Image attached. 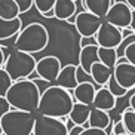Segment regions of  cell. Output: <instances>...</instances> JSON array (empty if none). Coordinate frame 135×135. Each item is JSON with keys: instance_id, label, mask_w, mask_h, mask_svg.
<instances>
[{"instance_id": "30bf717a", "label": "cell", "mask_w": 135, "mask_h": 135, "mask_svg": "<svg viewBox=\"0 0 135 135\" xmlns=\"http://www.w3.org/2000/svg\"><path fill=\"white\" fill-rule=\"evenodd\" d=\"M61 68V61L58 56H54V55H48V56H43L40 58L36 64V73L40 79H45L51 82L54 85V82L56 80L58 74H60Z\"/></svg>"}, {"instance_id": "4dcf8cb0", "label": "cell", "mask_w": 135, "mask_h": 135, "mask_svg": "<svg viewBox=\"0 0 135 135\" xmlns=\"http://www.w3.org/2000/svg\"><path fill=\"white\" fill-rule=\"evenodd\" d=\"M16 3H18V6H20V12L25 13V12H28V11L33 8L34 0H16Z\"/></svg>"}, {"instance_id": "e575fe53", "label": "cell", "mask_w": 135, "mask_h": 135, "mask_svg": "<svg viewBox=\"0 0 135 135\" xmlns=\"http://www.w3.org/2000/svg\"><path fill=\"white\" fill-rule=\"evenodd\" d=\"M83 129H85V126H82V125H74V126L68 131V135H80Z\"/></svg>"}, {"instance_id": "1f68e13d", "label": "cell", "mask_w": 135, "mask_h": 135, "mask_svg": "<svg viewBox=\"0 0 135 135\" xmlns=\"http://www.w3.org/2000/svg\"><path fill=\"white\" fill-rule=\"evenodd\" d=\"M80 135H108V134L104 129H101V128H91L89 126V128H85Z\"/></svg>"}, {"instance_id": "d590c367", "label": "cell", "mask_w": 135, "mask_h": 135, "mask_svg": "<svg viewBox=\"0 0 135 135\" xmlns=\"http://www.w3.org/2000/svg\"><path fill=\"white\" fill-rule=\"evenodd\" d=\"M122 30V36L123 37H126V36H131V34H134V30H132L131 27H128V28H120Z\"/></svg>"}, {"instance_id": "7402d4cb", "label": "cell", "mask_w": 135, "mask_h": 135, "mask_svg": "<svg viewBox=\"0 0 135 135\" xmlns=\"http://www.w3.org/2000/svg\"><path fill=\"white\" fill-rule=\"evenodd\" d=\"M20 6L16 0H0V16L4 20H13L20 15Z\"/></svg>"}, {"instance_id": "d4e9b609", "label": "cell", "mask_w": 135, "mask_h": 135, "mask_svg": "<svg viewBox=\"0 0 135 135\" xmlns=\"http://www.w3.org/2000/svg\"><path fill=\"white\" fill-rule=\"evenodd\" d=\"M105 86L110 89V92L113 94L114 97H117V98H122V97H125L128 94V89L126 88H123L122 85L116 80V77H114V74H111L110 76V79H108V82H107V85Z\"/></svg>"}, {"instance_id": "7c38bea8", "label": "cell", "mask_w": 135, "mask_h": 135, "mask_svg": "<svg viewBox=\"0 0 135 135\" xmlns=\"http://www.w3.org/2000/svg\"><path fill=\"white\" fill-rule=\"evenodd\" d=\"M101 86L95 83H91V82H82V83H77V86L73 89V98L74 101H79V103L88 104V105H92L94 103V98H95V94Z\"/></svg>"}, {"instance_id": "83f0119b", "label": "cell", "mask_w": 135, "mask_h": 135, "mask_svg": "<svg viewBox=\"0 0 135 135\" xmlns=\"http://www.w3.org/2000/svg\"><path fill=\"white\" fill-rule=\"evenodd\" d=\"M77 82H79V83H82V82H91V83H95V80H94V77H92L91 73H86L80 65H77Z\"/></svg>"}, {"instance_id": "5b68a950", "label": "cell", "mask_w": 135, "mask_h": 135, "mask_svg": "<svg viewBox=\"0 0 135 135\" xmlns=\"http://www.w3.org/2000/svg\"><path fill=\"white\" fill-rule=\"evenodd\" d=\"M36 64L37 60L33 56V54L15 49L4 61V70L9 73L13 82H16L21 79H28V76L36 70Z\"/></svg>"}, {"instance_id": "cb8c5ba5", "label": "cell", "mask_w": 135, "mask_h": 135, "mask_svg": "<svg viewBox=\"0 0 135 135\" xmlns=\"http://www.w3.org/2000/svg\"><path fill=\"white\" fill-rule=\"evenodd\" d=\"M122 120L125 123V128H126L128 134L135 135V111L131 107L125 108L122 111Z\"/></svg>"}, {"instance_id": "ac0fdd59", "label": "cell", "mask_w": 135, "mask_h": 135, "mask_svg": "<svg viewBox=\"0 0 135 135\" xmlns=\"http://www.w3.org/2000/svg\"><path fill=\"white\" fill-rule=\"evenodd\" d=\"M77 11L76 0H56L54 6L55 18L61 21H67L70 16H73Z\"/></svg>"}, {"instance_id": "3957f363", "label": "cell", "mask_w": 135, "mask_h": 135, "mask_svg": "<svg viewBox=\"0 0 135 135\" xmlns=\"http://www.w3.org/2000/svg\"><path fill=\"white\" fill-rule=\"evenodd\" d=\"M49 43V31L40 22H31L20 31L15 37V49L36 54L43 51Z\"/></svg>"}, {"instance_id": "484cf974", "label": "cell", "mask_w": 135, "mask_h": 135, "mask_svg": "<svg viewBox=\"0 0 135 135\" xmlns=\"http://www.w3.org/2000/svg\"><path fill=\"white\" fill-rule=\"evenodd\" d=\"M13 80L9 76V73L4 70V67H0V95L6 97V92L9 91V88L12 86Z\"/></svg>"}, {"instance_id": "9c48e42d", "label": "cell", "mask_w": 135, "mask_h": 135, "mask_svg": "<svg viewBox=\"0 0 135 135\" xmlns=\"http://www.w3.org/2000/svg\"><path fill=\"white\" fill-rule=\"evenodd\" d=\"M104 20L108 21V22H111L113 25H116V27H119V28L131 27L132 8L126 3V2H122V3H113Z\"/></svg>"}, {"instance_id": "8fae6325", "label": "cell", "mask_w": 135, "mask_h": 135, "mask_svg": "<svg viewBox=\"0 0 135 135\" xmlns=\"http://www.w3.org/2000/svg\"><path fill=\"white\" fill-rule=\"evenodd\" d=\"M113 74H114L116 80L122 85L123 88L129 89H135V65L126 61L125 58H119L117 64L113 68Z\"/></svg>"}, {"instance_id": "6da1fadb", "label": "cell", "mask_w": 135, "mask_h": 135, "mask_svg": "<svg viewBox=\"0 0 135 135\" xmlns=\"http://www.w3.org/2000/svg\"><path fill=\"white\" fill-rule=\"evenodd\" d=\"M74 105V98L68 89L58 85H51L42 92L39 103V114L52 117H67Z\"/></svg>"}, {"instance_id": "d6986e66", "label": "cell", "mask_w": 135, "mask_h": 135, "mask_svg": "<svg viewBox=\"0 0 135 135\" xmlns=\"http://www.w3.org/2000/svg\"><path fill=\"white\" fill-rule=\"evenodd\" d=\"M111 117L108 114V111L99 110V108L92 107L91 108V114H89V119H88V123L85 125V128H101V129H105L110 123Z\"/></svg>"}, {"instance_id": "f35d334b", "label": "cell", "mask_w": 135, "mask_h": 135, "mask_svg": "<svg viewBox=\"0 0 135 135\" xmlns=\"http://www.w3.org/2000/svg\"><path fill=\"white\" fill-rule=\"evenodd\" d=\"M131 28L135 33V9H132V20H131Z\"/></svg>"}, {"instance_id": "f546056e", "label": "cell", "mask_w": 135, "mask_h": 135, "mask_svg": "<svg viewBox=\"0 0 135 135\" xmlns=\"http://www.w3.org/2000/svg\"><path fill=\"white\" fill-rule=\"evenodd\" d=\"M125 60L135 65V42H132L125 51Z\"/></svg>"}, {"instance_id": "ab89813d", "label": "cell", "mask_w": 135, "mask_h": 135, "mask_svg": "<svg viewBox=\"0 0 135 135\" xmlns=\"http://www.w3.org/2000/svg\"><path fill=\"white\" fill-rule=\"evenodd\" d=\"M42 16H45V18H55V12H54V9H52V11H49V12L43 13Z\"/></svg>"}, {"instance_id": "7a4b0ae2", "label": "cell", "mask_w": 135, "mask_h": 135, "mask_svg": "<svg viewBox=\"0 0 135 135\" xmlns=\"http://www.w3.org/2000/svg\"><path fill=\"white\" fill-rule=\"evenodd\" d=\"M40 92L36 82L31 79H21L13 82L12 86L6 92V98L11 103L12 108L36 113L39 110Z\"/></svg>"}, {"instance_id": "8d00e7d4", "label": "cell", "mask_w": 135, "mask_h": 135, "mask_svg": "<svg viewBox=\"0 0 135 135\" xmlns=\"http://www.w3.org/2000/svg\"><path fill=\"white\" fill-rule=\"evenodd\" d=\"M4 52H3V48H2V45H0V67H3L4 65Z\"/></svg>"}, {"instance_id": "4fadbf2b", "label": "cell", "mask_w": 135, "mask_h": 135, "mask_svg": "<svg viewBox=\"0 0 135 135\" xmlns=\"http://www.w3.org/2000/svg\"><path fill=\"white\" fill-rule=\"evenodd\" d=\"M77 65L74 64H67L61 68L60 74L56 77V80L54 82V85H58V86H62L65 89H74L77 86Z\"/></svg>"}, {"instance_id": "b9f144b4", "label": "cell", "mask_w": 135, "mask_h": 135, "mask_svg": "<svg viewBox=\"0 0 135 135\" xmlns=\"http://www.w3.org/2000/svg\"><path fill=\"white\" fill-rule=\"evenodd\" d=\"M0 135H3V128H2V123H0Z\"/></svg>"}, {"instance_id": "2e32d148", "label": "cell", "mask_w": 135, "mask_h": 135, "mask_svg": "<svg viewBox=\"0 0 135 135\" xmlns=\"http://www.w3.org/2000/svg\"><path fill=\"white\" fill-rule=\"evenodd\" d=\"M98 45H88V46H83L80 49L79 54V65L83 68L86 73H91L92 65L99 61L98 56Z\"/></svg>"}, {"instance_id": "4316f807", "label": "cell", "mask_w": 135, "mask_h": 135, "mask_svg": "<svg viewBox=\"0 0 135 135\" xmlns=\"http://www.w3.org/2000/svg\"><path fill=\"white\" fill-rule=\"evenodd\" d=\"M55 2L56 0H34V6H36L37 12L40 15H43V13H46V12H49V11L54 9Z\"/></svg>"}, {"instance_id": "60d3db41", "label": "cell", "mask_w": 135, "mask_h": 135, "mask_svg": "<svg viewBox=\"0 0 135 135\" xmlns=\"http://www.w3.org/2000/svg\"><path fill=\"white\" fill-rule=\"evenodd\" d=\"M126 2H128V4H129L132 9H135V0H126Z\"/></svg>"}, {"instance_id": "e0dca14e", "label": "cell", "mask_w": 135, "mask_h": 135, "mask_svg": "<svg viewBox=\"0 0 135 135\" xmlns=\"http://www.w3.org/2000/svg\"><path fill=\"white\" fill-rule=\"evenodd\" d=\"M91 108H92V105L74 101V105H73L71 111L68 114V119L71 120L74 125H82V126H85L88 123L89 114H91Z\"/></svg>"}, {"instance_id": "ba28073f", "label": "cell", "mask_w": 135, "mask_h": 135, "mask_svg": "<svg viewBox=\"0 0 135 135\" xmlns=\"http://www.w3.org/2000/svg\"><path fill=\"white\" fill-rule=\"evenodd\" d=\"M97 43L101 48H117L120 45V42L123 40L122 30L119 27L113 25L111 22L104 20L99 30L95 34Z\"/></svg>"}, {"instance_id": "d6a6232c", "label": "cell", "mask_w": 135, "mask_h": 135, "mask_svg": "<svg viewBox=\"0 0 135 135\" xmlns=\"http://www.w3.org/2000/svg\"><path fill=\"white\" fill-rule=\"evenodd\" d=\"M126 132V128H125V123H123V120H117V122H114V128H113V135H122Z\"/></svg>"}, {"instance_id": "44dd1931", "label": "cell", "mask_w": 135, "mask_h": 135, "mask_svg": "<svg viewBox=\"0 0 135 135\" xmlns=\"http://www.w3.org/2000/svg\"><path fill=\"white\" fill-rule=\"evenodd\" d=\"M113 2L111 0H83V6L86 11L95 13V15L105 18V15L108 13Z\"/></svg>"}, {"instance_id": "52a82bcc", "label": "cell", "mask_w": 135, "mask_h": 135, "mask_svg": "<svg viewBox=\"0 0 135 135\" xmlns=\"http://www.w3.org/2000/svg\"><path fill=\"white\" fill-rule=\"evenodd\" d=\"M103 21L104 18H101V16L89 12V11H83V12L76 13L74 27L82 37H94L99 30Z\"/></svg>"}, {"instance_id": "9a60e30c", "label": "cell", "mask_w": 135, "mask_h": 135, "mask_svg": "<svg viewBox=\"0 0 135 135\" xmlns=\"http://www.w3.org/2000/svg\"><path fill=\"white\" fill-rule=\"evenodd\" d=\"M22 30V21L20 16L13 20H4L0 16V42L16 37Z\"/></svg>"}, {"instance_id": "277c9868", "label": "cell", "mask_w": 135, "mask_h": 135, "mask_svg": "<svg viewBox=\"0 0 135 135\" xmlns=\"http://www.w3.org/2000/svg\"><path fill=\"white\" fill-rule=\"evenodd\" d=\"M4 135H33L36 114L12 108L0 119Z\"/></svg>"}, {"instance_id": "603a6c76", "label": "cell", "mask_w": 135, "mask_h": 135, "mask_svg": "<svg viewBox=\"0 0 135 135\" xmlns=\"http://www.w3.org/2000/svg\"><path fill=\"white\" fill-rule=\"evenodd\" d=\"M98 56H99V61L105 65H108L110 68H114V65L117 64V51L116 48H98Z\"/></svg>"}, {"instance_id": "f1b7e54d", "label": "cell", "mask_w": 135, "mask_h": 135, "mask_svg": "<svg viewBox=\"0 0 135 135\" xmlns=\"http://www.w3.org/2000/svg\"><path fill=\"white\" fill-rule=\"evenodd\" d=\"M9 110H12L11 103L8 101V98H6L4 95H0V119H2Z\"/></svg>"}, {"instance_id": "ffe728a7", "label": "cell", "mask_w": 135, "mask_h": 135, "mask_svg": "<svg viewBox=\"0 0 135 135\" xmlns=\"http://www.w3.org/2000/svg\"><path fill=\"white\" fill-rule=\"evenodd\" d=\"M91 74L95 80V83L99 86H105L110 79V76L113 74V68H110L108 65L103 64L101 61H97L91 68Z\"/></svg>"}, {"instance_id": "8992f818", "label": "cell", "mask_w": 135, "mask_h": 135, "mask_svg": "<svg viewBox=\"0 0 135 135\" xmlns=\"http://www.w3.org/2000/svg\"><path fill=\"white\" fill-rule=\"evenodd\" d=\"M67 117H52V116L39 114L36 116V123L33 135H68Z\"/></svg>"}, {"instance_id": "5bb4252c", "label": "cell", "mask_w": 135, "mask_h": 135, "mask_svg": "<svg viewBox=\"0 0 135 135\" xmlns=\"http://www.w3.org/2000/svg\"><path fill=\"white\" fill-rule=\"evenodd\" d=\"M116 103H117V97L113 95L107 86H101L95 94L92 107L104 110V111H111L116 107Z\"/></svg>"}, {"instance_id": "836d02e7", "label": "cell", "mask_w": 135, "mask_h": 135, "mask_svg": "<svg viewBox=\"0 0 135 135\" xmlns=\"http://www.w3.org/2000/svg\"><path fill=\"white\" fill-rule=\"evenodd\" d=\"M88 45H98V43H97L95 36H94V37H82V39H80V48L88 46Z\"/></svg>"}, {"instance_id": "74e56055", "label": "cell", "mask_w": 135, "mask_h": 135, "mask_svg": "<svg viewBox=\"0 0 135 135\" xmlns=\"http://www.w3.org/2000/svg\"><path fill=\"white\" fill-rule=\"evenodd\" d=\"M129 107L135 111V92H134V95H131V98H129Z\"/></svg>"}, {"instance_id": "7bdbcfd3", "label": "cell", "mask_w": 135, "mask_h": 135, "mask_svg": "<svg viewBox=\"0 0 135 135\" xmlns=\"http://www.w3.org/2000/svg\"><path fill=\"white\" fill-rule=\"evenodd\" d=\"M122 135H132V134H128V132H125V134H122Z\"/></svg>"}]
</instances>
